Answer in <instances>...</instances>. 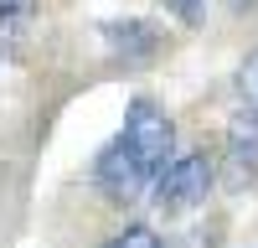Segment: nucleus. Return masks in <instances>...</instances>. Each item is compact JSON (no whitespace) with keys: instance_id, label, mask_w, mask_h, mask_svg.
I'll return each mask as SVG.
<instances>
[{"instance_id":"1","label":"nucleus","mask_w":258,"mask_h":248,"mask_svg":"<svg viewBox=\"0 0 258 248\" xmlns=\"http://www.w3.org/2000/svg\"><path fill=\"white\" fill-rule=\"evenodd\" d=\"M119 135H124V145H129V155L140 160V171L150 176V186H155V176L176 160V124H170V114L160 109L155 98L140 93V98H129Z\"/></svg>"},{"instance_id":"2","label":"nucleus","mask_w":258,"mask_h":248,"mask_svg":"<svg viewBox=\"0 0 258 248\" xmlns=\"http://www.w3.org/2000/svg\"><path fill=\"white\" fill-rule=\"evenodd\" d=\"M212 186H217V165H212V155L207 150H186V155H176L155 176V207L165 217H186V212H197V207H207Z\"/></svg>"},{"instance_id":"3","label":"nucleus","mask_w":258,"mask_h":248,"mask_svg":"<svg viewBox=\"0 0 258 248\" xmlns=\"http://www.w3.org/2000/svg\"><path fill=\"white\" fill-rule=\"evenodd\" d=\"M93 186H98L109 202H135L145 186H150V176L140 171V160L129 155L124 135H114V140L98 150V160H93Z\"/></svg>"},{"instance_id":"4","label":"nucleus","mask_w":258,"mask_h":248,"mask_svg":"<svg viewBox=\"0 0 258 248\" xmlns=\"http://www.w3.org/2000/svg\"><path fill=\"white\" fill-rule=\"evenodd\" d=\"M103 41H109V52L124 62V68H135V62H150L160 57V26L155 21H109L103 26Z\"/></svg>"},{"instance_id":"5","label":"nucleus","mask_w":258,"mask_h":248,"mask_svg":"<svg viewBox=\"0 0 258 248\" xmlns=\"http://www.w3.org/2000/svg\"><path fill=\"white\" fill-rule=\"evenodd\" d=\"M227 160L238 165V181L258 171V109L253 103L243 114H232V124H227Z\"/></svg>"},{"instance_id":"6","label":"nucleus","mask_w":258,"mask_h":248,"mask_svg":"<svg viewBox=\"0 0 258 248\" xmlns=\"http://www.w3.org/2000/svg\"><path fill=\"white\" fill-rule=\"evenodd\" d=\"M103 248H165V238L155 233V227H145V222H129V227H119Z\"/></svg>"},{"instance_id":"7","label":"nucleus","mask_w":258,"mask_h":248,"mask_svg":"<svg viewBox=\"0 0 258 248\" xmlns=\"http://www.w3.org/2000/svg\"><path fill=\"white\" fill-rule=\"evenodd\" d=\"M36 16V0H0V36H16Z\"/></svg>"},{"instance_id":"8","label":"nucleus","mask_w":258,"mask_h":248,"mask_svg":"<svg viewBox=\"0 0 258 248\" xmlns=\"http://www.w3.org/2000/svg\"><path fill=\"white\" fill-rule=\"evenodd\" d=\"M165 11L181 21V26H202V16H207V0H165Z\"/></svg>"},{"instance_id":"9","label":"nucleus","mask_w":258,"mask_h":248,"mask_svg":"<svg viewBox=\"0 0 258 248\" xmlns=\"http://www.w3.org/2000/svg\"><path fill=\"white\" fill-rule=\"evenodd\" d=\"M232 11H258V0H227Z\"/></svg>"}]
</instances>
